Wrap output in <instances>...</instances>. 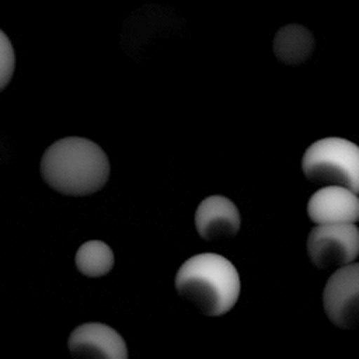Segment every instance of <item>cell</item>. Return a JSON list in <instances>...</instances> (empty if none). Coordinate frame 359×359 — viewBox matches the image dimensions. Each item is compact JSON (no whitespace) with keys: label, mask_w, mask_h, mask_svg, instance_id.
Returning <instances> with one entry per match:
<instances>
[{"label":"cell","mask_w":359,"mask_h":359,"mask_svg":"<svg viewBox=\"0 0 359 359\" xmlns=\"http://www.w3.org/2000/svg\"><path fill=\"white\" fill-rule=\"evenodd\" d=\"M41 175L56 192L86 196L100 191L109 178L105 151L86 137H63L52 143L41 160Z\"/></svg>","instance_id":"cell-1"},{"label":"cell","mask_w":359,"mask_h":359,"mask_svg":"<svg viewBox=\"0 0 359 359\" xmlns=\"http://www.w3.org/2000/svg\"><path fill=\"white\" fill-rule=\"evenodd\" d=\"M240 289L236 266L213 252L191 257L175 275V290L180 297L209 317L230 311L238 300Z\"/></svg>","instance_id":"cell-2"},{"label":"cell","mask_w":359,"mask_h":359,"mask_svg":"<svg viewBox=\"0 0 359 359\" xmlns=\"http://www.w3.org/2000/svg\"><path fill=\"white\" fill-rule=\"evenodd\" d=\"M302 171L314 184L359 194V146L342 137L320 139L304 151Z\"/></svg>","instance_id":"cell-3"},{"label":"cell","mask_w":359,"mask_h":359,"mask_svg":"<svg viewBox=\"0 0 359 359\" xmlns=\"http://www.w3.org/2000/svg\"><path fill=\"white\" fill-rule=\"evenodd\" d=\"M307 254L318 269L342 268L359 255V229L355 224H325L311 229Z\"/></svg>","instance_id":"cell-4"},{"label":"cell","mask_w":359,"mask_h":359,"mask_svg":"<svg viewBox=\"0 0 359 359\" xmlns=\"http://www.w3.org/2000/svg\"><path fill=\"white\" fill-rule=\"evenodd\" d=\"M323 307L338 328H359V264L338 268L323 290Z\"/></svg>","instance_id":"cell-5"},{"label":"cell","mask_w":359,"mask_h":359,"mask_svg":"<svg viewBox=\"0 0 359 359\" xmlns=\"http://www.w3.org/2000/svg\"><path fill=\"white\" fill-rule=\"evenodd\" d=\"M74 359H128L123 338L114 328L101 323H86L76 327L67 339Z\"/></svg>","instance_id":"cell-6"},{"label":"cell","mask_w":359,"mask_h":359,"mask_svg":"<svg viewBox=\"0 0 359 359\" xmlns=\"http://www.w3.org/2000/svg\"><path fill=\"white\" fill-rule=\"evenodd\" d=\"M307 215L317 226L355 224L359 220V196L344 187H323L309 199Z\"/></svg>","instance_id":"cell-7"},{"label":"cell","mask_w":359,"mask_h":359,"mask_svg":"<svg viewBox=\"0 0 359 359\" xmlns=\"http://www.w3.org/2000/svg\"><path fill=\"white\" fill-rule=\"evenodd\" d=\"M241 224L237 206L226 196L205 198L195 212V227L206 241H222L234 237Z\"/></svg>","instance_id":"cell-8"},{"label":"cell","mask_w":359,"mask_h":359,"mask_svg":"<svg viewBox=\"0 0 359 359\" xmlns=\"http://www.w3.org/2000/svg\"><path fill=\"white\" fill-rule=\"evenodd\" d=\"M272 49L278 62L286 66H300L311 57L316 39L309 28L300 24H287L276 31Z\"/></svg>","instance_id":"cell-9"},{"label":"cell","mask_w":359,"mask_h":359,"mask_svg":"<svg viewBox=\"0 0 359 359\" xmlns=\"http://www.w3.org/2000/svg\"><path fill=\"white\" fill-rule=\"evenodd\" d=\"M77 269L87 278H100L107 275L114 266V252L111 247L100 240L83 243L74 258Z\"/></svg>","instance_id":"cell-10"},{"label":"cell","mask_w":359,"mask_h":359,"mask_svg":"<svg viewBox=\"0 0 359 359\" xmlns=\"http://www.w3.org/2000/svg\"><path fill=\"white\" fill-rule=\"evenodd\" d=\"M15 56L8 36L0 29V91L10 83L14 73Z\"/></svg>","instance_id":"cell-11"}]
</instances>
